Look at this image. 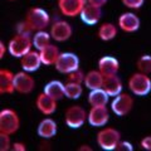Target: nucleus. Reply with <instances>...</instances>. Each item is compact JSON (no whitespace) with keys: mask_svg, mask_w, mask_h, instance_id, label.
<instances>
[{"mask_svg":"<svg viewBox=\"0 0 151 151\" xmlns=\"http://www.w3.org/2000/svg\"><path fill=\"white\" fill-rule=\"evenodd\" d=\"M127 87H129V91L134 96L144 97L151 92V78L149 74L137 70V72L132 73L129 77Z\"/></svg>","mask_w":151,"mask_h":151,"instance_id":"1","label":"nucleus"},{"mask_svg":"<svg viewBox=\"0 0 151 151\" xmlns=\"http://www.w3.org/2000/svg\"><path fill=\"white\" fill-rule=\"evenodd\" d=\"M24 20L33 32L44 30L50 25V15L48 14V12L38 6L30 8L27 12Z\"/></svg>","mask_w":151,"mask_h":151,"instance_id":"2","label":"nucleus"},{"mask_svg":"<svg viewBox=\"0 0 151 151\" xmlns=\"http://www.w3.org/2000/svg\"><path fill=\"white\" fill-rule=\"evenodd\" d=\"M120 141H121V132L119 130H116L115 127L103 126L97 132V136H96L97 145L105 151L116 150Z\"/></svg>","mask_w":151,"mask_h":151,"instance_id":"3","label":"nucleus"},{"mask_svg":"<svg viewBox=\"0 0 151 151\" xmlns=\"http://www.w3.org/2000/svg\"><path fill=\"white\" fill-rule=\"evenodd\" d=\"M33 48V39L32 35L20 34L17 33L8 43V52L12 57L15 58H22L28 52H30Z\"/></svg>","mask_w":151,"mask_h":151,"instance_id":"4","label":"nucleus"},{"mask_svg":"<svg viewBox=\"0 0 151 151\" xmlns=\"http://www.w3.org/2000/svg\"><path fill=\"white\" fill-rule=\"evenodd\" d=\"M20 127V119L15 110L3 108L0 111V134L14 135Z\"/></svg>","mask_w":151,"mask_h":151,"instance_id":"5","label":"nucleus"},{"mask_svg":"<svg viewBox=\"0 0 151 151\" xmlns=\"http://www.w3.org/2000/svg\"><path fill=\"white\" fill-rule=\"evenodd\" d=\"M88 120V111L79 105H70L64 111V124L69 129H81Z\"/></svg>","mask_w":151,"mask_h":151,"instance_id":"6","label":"nucleus"},{"mask_svg":"<svg viewBox=\"0 0 151 151\" xmlns=\"http://www.w3.org/2000/svg\"><path fill=\"white\" fill-rule=\"evenodd\" d=\"M135 100L130 93L121 92L120 94H117L116 97H113V100L111 102V111L119 117H124L132 111L134 108Z\"/></svg>","mask_w":151,"mask_h":151,"instance_id":"7","label":"nucleus"},{"mask_svg":"<svg viewBox=\"0 0 151 151\" xmlns=\"http://www.w3.org/2000/svg\"><path fill=\"white\" fill-rule=\"evenodd\" d=\"M54 67L57 72L67 76L68 73L79 68V58L77 54L72 53V52H63L59 54Z\"/></svg>","mask_w":151,"mask_h":151,"instance_id":"8","label":"nucleus"},{"mask_svg":"<svg viewBox=\"0 0 151 151\" xmlns=\"http://www.w3.org/2000/svg\"><path fill=\"white\" fill-rule=\"evenodd\" d=\"M14 87H15V92L18 93L29 94L35 88V79L29 72L22 69L14 76Z\"/></svg>","mask_w":151,"mask_h":151,"instance_id":"9","label":"nucleus"},{"mask_svg":"<svg viewBox=\"0 0 151 151\" xmlns=\"http://www.w3.org/2000/svg\"><path fill=\"white\" fill-rule=\"evenodd\" d=\"M49 33L53 40L58 42V43H63V42H67L72 37L73 29H72V25L68 22L59 19V20H55L52 23Z\"/></svg>","mask_w":151,"mask_h":151,"instance_id":"10","label":"nucleus"},{"mask_svg":"<svg viewBox=\"0 0 151 151\" xmlns=\"http://www.w3.org/2000/svg\"><path fill=\"white\" fill-rule=\"evenodd\" d=\"M110 121V111L107 106H91L87 122L92 127H103Z\"/></svg>","mask_w":151,"mask_h":151,"instance_id":"11","label":"nucleus"},{"mask_svg":"<svg viewBox=\"0 0 151 151\" xmlns=\"http://www.w3.org/2000/svg\"><path fill=\"white\" fill-rule=\"evenodd\" d=\"M86 4L87 0H58L57 1L59 13L68 18H73L77 15L79 17Z\"/></svg>","mask_w":151,"mask_h":151,"instance_id":"12","label":"nucleus"},{"mask_svg":"<svg viewBox=\"0 0 151 151\" xmlns=\"http://www.w3.org/2000/svg\"><path fill=\"white\" fill-rule=\"evenodd\" d=\"M141 20L136 14L131 12L122 13L117 19V27L125 33H135L140 29Z\"/></svg>","mask_w":151,"mask_h":151,"instance_id":"13","label":"nucleus"},{"mask_svg":"<svg viewBox=\"0 0 151 151\" xmlns=\"http://www.w3.org/2000/svg\"><path fill=\"white\" fill-rule=\"evenodd\" d=\"M57 100H54V98H52L49 94H47L44 91L39 93L35 98V107L37 110L39 111L42 115L44 116H50L53 115V113L55 112L57 107H58V105H57Z\"/></svg>","mask_w":151,"mask_h":151,"instance_id":"14","label":"nucleus"},{"mask_svg":"<svg viewBox=\"0 0 151 151\" xmlns=\"http://www.w3.org/2000/svg\"><path fill=\"white\" fill-rule=\"evenodd\" d=\"M98 70L105 76L111 77L119 73L120 70V62L112 55H103L98 59Z\"/></svg>","mask_w":151,"mask_h":151,"instance_id":"15","label":"nucleus"},{"mask_svg":"<svg viewBox=\"0 0 151 151\" xmlns=\"http://www.w3.org/2000/svg\"><path fill=\"white\" fill-rule=\"evenodd\" d=\"M43 64L42 63V59H40V54H39V50H30L25 55H23L20 58V65H22V69L23 70H27L29 73H33L38 70L40 68V65Z\"/></svg>","mask_w":151,"mask_h":151,"instance_id":"16","label":"nucleus"},{"mask_svg":"<svg viewBox=\"0 0 151 151\" xmlns=\"http://www.w3.org/2000/svg\"><path fill=\"white\" fill-rule=\"evenodd\" d=\"M81 20L87 25H96L102 18V8L94 6L92 4H86L79 14Z\"/></svg>","mask_w":151,"mask_h":151,"instance_id":"17","label":"nucleus"},{"mask_svg":"<svg viewBox=\"0 0 151 151\" xmlns=\"http://www.w3.org/2000/svg\"><path fill=\"white\" fill-rule=\"evenodd\" d=\"M57 132H58V125H57V122L53 119H50V117L43 119L37 127L38 136H40V137L44 140L54 137L57 135Z\"/></svg>","mask_w":151,"mask_h":151,"instance_id":"18","label":"nucleus"},{"mask_svg":"<svg viewBox=\"0 0 151 151\" xmlns=\"http://www.w3.org/2000/svg\"><path fill=\"white\" fill-rule=\"evenodd\" d=\"M14 76H15V73H13L10 69H0V93L1 94H13L15 92Z\"/></svg>","mask_w":151,"mask_h":151,"instance_id":"19","label":"nucleus"},{"mask_svg":"<svg viewBox=\"0 0 151 151\" xmlns=\"http://www.w3.org/2000/svg\"><path fill=\"white\" fill-rule=\"evenodd\" d=\"M43 91L47 94H49L52 98L60 101L62 98L65 97V84L63 82L58 81V79H53V81H50L45 84Z\"/></svg>","mask_w":151,"mask_h":151,"instance_id":"20","label":"nucleus"},{"mask_svg":"<svg viewBox=\"0 0 151 151\" xmlns=\"http://www.w3.org/2000/svg\"><path fill=\"white\" fill-rule=\"evenodd\" d=\"M103 82H105V76H103L100 70H98V68H97V69L88 70V72L86 73L83 84L86 86V88H88L89 91H91V89L102 88Z\"/></svg>","mask_w":151,"mask_h":151,"instance_id":"21","label":"nucleus"},{"mask_svg":"<svg viewBox=\"0 0 151 151\" xmlns=\"http://www.w3.org/2000/svg\"><path fill=\"white\" fill-rule=\"evenodd\" d=\"M39 54H40V59H42L43 65H54L60 54V52L57 45L48 44L43 49L39 50Z\"/></svg>","mask_w":151,"mask_h":151,"instance_id":"22","label":"nucleus"},{"mask_svg":"<svg viewBox=\"0 0 151 151\" xmlns=\"http://www.w3.org/2000/svg\"><path fill=\"white\" fill-rule=\"evenodd\" d=\"M102 88L110 94V97H116L117 94H120L124 89V84L120 77L117 74L111 76V77H105V82H103Z\"/></svg>","mask_w":151,"mask_h":151,"instance_id":"23","label":"nucleus"},{"mask_svg":"<svg viewBox=\"0 0 151 151\" xmlns=\"http://www.w3.org/2000/svg\"><path fill=\"white\" fill-rule=\"evenodd\" d=\"M87 101L89 106H107L108 101H110V94L103 88L91 89L88 93Z\"/></svg>","mask_w":151,"mask_h":151,"instance_id":"24","label":"nucleus"},{"mask_svg":"<svg viewBox=\"0 0 151 151\" xmlns=\"http://www.w3.org/2000/svg\"><path fill=\"white\" fill-rule=\"evenodd\" d=\"M117 33H119V29L117 27L113 24V23H102V24L98 27L97 30V37L100 38L102 42H110L112 39H115Z\"/></svg>","mask_w":151,"mask_h":151,"instance_id":"25","label":"nucleus"},{"mask_svg":"<svg viewBox=\"0 0 151 151\" xmlns=\"http://www.w3.org/2000/svg\"><path fill=\"white\" fill-rule=\"evenodd\" d=\"M32 39H33V47H34L37 50H40V49H43L44 47L50 44L52 35H50V33L47 32L45 29L38 30V32H34V34L32 35Z\"/></svg>","mask_w":151,"mask_h":151,"instance_id":"26","label":"nucleus"},{"mask_svg":"<svg viewBox=\"0 0 151 151\" xmlns=\"http://www.w3.org/2000/svg\"><path fill=\"white\" fill-rule=\"evenodd\" d=\"M83 83L65 82V97L69 100H78L83 93Z\"/></svg>","mask_w":151,"mask_h":151,"instance_id":"27","label":"nucleus"},{"mask_svg":"<svg viewBox=\"0 0 151 151\" xmlns=\"http://www.w3.org/2000/svg\"><path fill=\"white\" fill-rule=\"evenodd\" d=\"M136 67H137L139 72H142L146 74L151 73V55L144 54L136 60Z\"/></svg>","mask_w":151,"mask_h":151,"instance_id":"28","label":"nucleus"},{"mask_svg":"<svg viewBox=\"0 0 151 151\" xmlns=\"http://www.w3.org/2000/svg\"><path fill=\"white\" fill-rule=\"evenodd\" d=\"M86 74L83 73V70L81 68L73 70L67 74V82H76V83H83Z\"/></svg>","mask_w":151,"mask_h":151,"instance_id":"29","label":"nucleus"},{"mask_svg":"<svg viewBox=\"0 0 151 151\" xmlns=\"http://www.w3.org/2000/svg\"><path fill=\"white\" fill-rule=\"evenodd\" d=\"M12 140H10V135L6 134H0V150L1 151H9L12 150Z\"/></svg>","mask_w":151,"mask_h":151,"instance_id":"30","label":"nucleus"},{"mask_svg":"<svg viewBox=\"0 0 151 151\" xmlns=\"http://www.w3.org/2000/svg\"><path fill=\"white\" fill-rule=\"evenodd\" d=\"M121 3L124 4L126 8L132 9V10H137L144 5L145 0H121Z\"/></svg>","mask_w":151,"mask_h":151,"instance_id":"31","label":"nucleus"},{"mask_svg":"<svg viewBox=\"0 0 151 151\" xmlns=\"http://www.w3.org/2000/svg\"><path fill=\"white\" fill-rule=\"evenodd\" d=\"M117 151H132L134 150V145H132L130 141H120L119 145L116 147Z\"/></svg>","mask_w":151,"mask_h":151,"instance_id":"32","label":"nucleus"},{"mask_svg":"<svg viewBox=\"0 0 151 151\" xmlns=\"http://www.w3.org/2000/svg\"><path fill=\"white\" fill-rule=\"evenodd\" d=\"M140 146H141V149H142V150L151 151V135L145 136L144 139H141V141H140Z\"/></svg>","mask_w":151,"mask_h":151,"instance_id":"33","label":"nucleus"},{"mask_svg":"<svg viewBox=\"0 0 151 151\" xmlns=\"http://www.w3.org/2000/svg\"><path fill=\"white\" fill-rule=\"evenodd\" d=\"M12 150L13 151H27V145L24 142H20V141H17V142H13Z\"/></svg>","mask_w":151,"mask_h":151,"instance_id":"34","label":"nucleus"},{"mask_svg":"<svg viewBox=\"0 0 151 151\" xmlns=\"http://www.w3.org/2000/svg\"><path fill=\"white\" fill-rule=\"evenodd\" d=\"M108 0H87L88 4H92L94 6H98V8H103L107 4Z\"/></svg>","mask_w":151,"mask_h":151,"instance_id":"35","label":"nucleus"},{"mask_svg":"<svg viewBox=\"0 0 151 151\" xmlns=\"http://www.w3.org/2000/svg\"><path fill=\"white\" fill-rule=\"evenodd\" d=\"M6 50H8V45L5 47V44H4L3 42H0V58H4Z\"/></svg>","mask_w":151,"mask_h":151,"instance_id":"36","label":"nucleus"},{"mask_svg":"<svg viewBox=\"0 0 151 151\" xmlns=\"http://www.w3.org/2000/svg\"><path fill=\"white\" fill-rule=\"evenodd\" d=\"M79 151H92V147H89L88 145H82L81 147H78Z\"/></svg>","mask_w":151,"mask_h":151,"instance_id":"37","label":"nucleus"},{"mask_svg":"<svg viewBox=\"0 0 151 151\" xmlns=\"http://www.w3.org/2000/svg\"><path fill=\"white\" fill-rule=\"evenodd\" d=\"M9 1H14V0H9Z\"/></svg>","mask_w":151,"mask_h":151,"instance_id":"38","label":"nucleus"}]
</instances>
